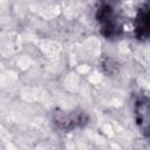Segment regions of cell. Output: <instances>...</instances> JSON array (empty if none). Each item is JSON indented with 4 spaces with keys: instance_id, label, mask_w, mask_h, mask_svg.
<instances>
[{
    "instance_id": "1",
    "label": "cell",
    "mask_w": 150,
    "mask_h": 150,
    "mask_svg": "<svg viewBox=\"0 0 150 150\" xmlns=\"http://www.w3.org/2000/svg\"><path fill=\"white\" fill-rule=\"evenodd\" d=\"M97 20L100 22V27L102 34L107 38H115L121 32V22L120 16L114 9V7L109 5H103L98 8Z\"/></svg>"
},
{
    "instance_id": "2",
    "label": "cell",
    "mask_w": 150,
    "mask_h": 150,
    "mask_svg": "<svg viewBox=\"0 0 150 150\" xmlns=\"http://www.w3.org/2000/svg\"><path fill=\"white\" fill-rule=\"evenodd\" d=\"M87 121V116L84 112H79V111H55L54 114V123L56 124L57 128L62 130H71L75 129L80 125H83Z\"/></svg>"
},
{
    "instance_id": "3",
    "label": "cell",
    "mask_w": 150,
    "mask_h": 150,
    "mask_svg": "<svg viewBox=\"0 0 150 150\" xmlns=\"http://www.w3.org/2000/svg\"><path fill=\"white\" fill-rule=\"evenodd\" d=\"M137 29L143 38L150 39V8L145 9L141 13V16L138 19Z\"/></svg>"
}]
</instances>
